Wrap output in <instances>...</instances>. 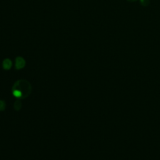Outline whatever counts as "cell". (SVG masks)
<instances>
[{
	"mask_svg": "<svg viewBox=\"0 0 160 160\" xmlns=\"http://www.w3.org/2000/svg\"><path fill=\"white\" fill-rule=\"evenodd\" d=\"M32 91L31 84L26 80L20 79L17 81L12 88V94L17 98L24 99L29 96Z\"/></svg>",
	"mask_w": 160,
	"mask_h": 160,
	"instance_id": "1",
	"label": "cell"
},
{
	"mask_svg": "<svg viewBox=\"0 0 160 160\" xmlns=\"http://www.w3.org/2000/svg\"><path fill=\"white\" fill-rule=\"evenodd\" d=\"M25 64H26L25 60L22 57H17L16 58L15 66L17 69H20L23 68L25 66Z\"/></svg>",
	"mask_w": 160,
	"mask_h": 160,
	"instance_id": "2",
	"label": "cell"
},
{
	"mask_svg": "<svg viewBox=\"0 0 160 160\" xmlns=\"http://www.w3.org/2000/svg\"><path fill=\"white\" fill-rule=\"evenodd\" d=\"M12 66V62L9 59H5L2 61V67L4 69L8 70Z\"/></svg>",
	"mask_w": 160,
	"mask_h": 160,
	"instance_id": "3",
	"label": "cell"
},
{
	"mask_svg": "<svg viewBox=\"0 0 160 160\" xmlns=\"http://www.w3.org/2000/svg\"><path fill=\"white\" fill-rule=\"evenodd\" d=\"M22 107V103L19 100H17L15 101L14 104V108L16 111H19Z\"/></svg>",
	"mask_w": 160,
	"mask_h": 160,
	"instance_id": "4",
	"label": "cell"
},
{
	"mask_svg": "<svg viewBox=\"0 0 160 160\" xmlns=\"http://www.w3.org/2000/svg\"><path fill=\"white\" fill-rule=\"evenodd\" d=\"M139 2L142 6H148L150 4V0H139Z\"/></svg>",
	"mask_w": 160,
	"mask_h": 160,
	"instance_id": "5",
	"label": "cell"
},
{
	"mask_svg": "<svg viewBox=\"0 0 160 160\" xmlns=\"http://www.w3.org/2000/svg\"><path fill=\"white\" fill-rule=\"evenodd\" d=\"M6 108V103L4 102V101L0 100V111L4 110Z\"/></svg>",
	"mask_w": 160,
	"mask_h": 160,
	"instance_id": "6",
	"label": "cell"
},
{
	"mask_svg": "<svg viewBox=\"0 0 160 160\" xmlns=\"http://www.w3.org/2000/svg\"><path fill=\"white\" fill-rule=\"evenodd\" d=\"M128 2H135V1H138V0H127Z\"/></svg>",
	"mask_w": 160,
	"mask_h": 160,
	"instance_id": "7",
	"label": "cell"
}]
</instances>
